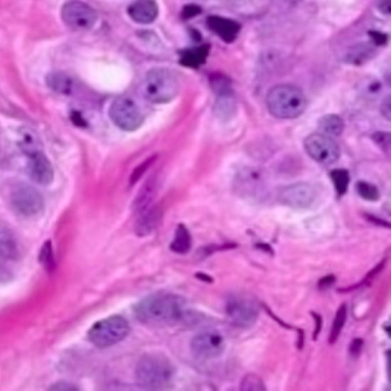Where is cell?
<instances>
[{"label":"cell","instance_id":"cell-1","mask_svg":"<svg viewBox=\"0 0 391 391\" xmlns=\"http://www.w3.org/2000/svg\"><path fill=\"white\" fill-rule=\"evenodd\" d=\"M137 320L150 326H169L183 320L187 303L179 295L158 293L144 298L134 308Z\"/></svg>","mask_w":391,"mask_h":391},{"label":"cell","instance_id":"cell-2","mask_svg":"<svg viewBox=\"0 0 391 391\" xmlns=\"http://www.w3.org/2000/svg\"><path fill=\"white\" fill-rule=\"evenodd\" d=\"M266 105L274 117L293 119L303 114L307 100L301 89L285 84L276 85L267 92Z\"/></svg>","mask_w":391,"mask_h":391},{"label":"cell","instance_id":"cell-3","mask_svg":"<svg viewBox=\"0 0 391 391\" xmlns=\"http://www.w3.org/2000/svg\"><path fill=\"white\" fill-rule=\"evenodd\" d=\"M175 368L168 357L161 353L143 355L137 363L135 376L137 384L146 389L168 386L174 377Z\"/></svg>","mask_w":391,"mask_h":391},{"label":"cell","instance_id":"cell-4","mask_svg":"<svg viewBox=\"0 0 391 391\" xmlns=\"http://www.w3.org/2000/svg\"><path fill=\"white\" fill-rule=\"evenodd\" d=\"M141 91L144 97L154 104H166L179 94L180 82L173 70L156 68L149 71Z\"/></svg>","mask_w":391,"mask_h":391},{"label":"cell","instance_id":"cell-5","mask_svg":"<svg viewBox=\"0 0 391 391\" xmlns=\"http://www.w3.org/2000/svg\"><path fill=\"white\" fill-rule=\"evenodd\" d=\"M130 332V326L124 317L111 316L94 324L88 332L92 344L100 348H109L124 341Z\"/></svg>","mask_w":391,"mask_h":391},{"label":"cell","instance_id":"cell-6","mask_svg":"<svg viewBox=\"0 0 391 391\" xmlns=\"http://www.w3.org/2000/svg\"><path fill=\"white\" fill-rule=\"evenodd\" d=\"M109 117L117 127L127 132L137 130L145 120L137 102L129 97H121L113 101Z\"/></svg>","mask_w":391,"mask_h":391},{"label":"cell","instance_id":"cell-7","mask_svg":"<svg viewBox=\"0 0 391 391\" xmlns=\"http://www.w3.org/2000/svg\"><path fill=\"white\" fill-rule=\"evenodd\" d=\"M304 149L314 161L329 166L336 162L341 156V150L333 137L321 132L309 135L304 140Z\"/></svg>","mask_w":391,"mask_h":391},{"label":"cell","instance_id":"cell-8","mask_svg":"<svg viewBox=\"0 0 391 391\" xmlns=\"http://www.w3.org/2000/svg\"><path fill=\"white\" fill-rule=\"evenodd\" d=\"M61 18L66 26L77 31H88L94 27L97 21L95 10L78 0L64 5L61 9Z\"/></svg>","mask_w":391,"mask_h":391},{"label":"cell","instance_id":"cell-9","mask_svg":"<svg viewBox=\"0 0 391 391\" xmlns=\"http://www.w3.org/2000/svg\"><path fill=\"white\" fill-rule=\"evenodd\" d=\"M226 314L235 326L250 327L258 320L259 306L249 296H233L226 304Z\"/></svg>","mask_w":391,"mask_h":391},{"label":"cell","instance_id":"cell-10","mask_svg":"<svg viewBox=\"0 0 391 391\" xmlns=\"http://www.w3.org/2000/svg\"><path fill=\"white\" fill-rule=\"evenodd\" d=\"M10 200L15 210L26 217H33L44 208L43 195L36 188L25 183L18 184L13 189Z\"/></svg>","mask_w":391,"mask_h":391},{"label":"cell","instance_id":"cell-11","mask_svg":"<svg viewBox=\"0 0 391 391\" xmlns=\"http://www.w3.org/2000/svg\"><path fill=\"white\" fill-rule=\"evenodd\" d=\"M316 196V191L312 184L299 182L282 188L277 193V199L286 207L306 209L315 202Z\"/></svg>","mask_w":391,"mask_h":391},{"label":"cell","instance_id":"cell-12","mask_svg":"<svg viewBox=\"0 0 391 391\" xmlns=\"http://www.w3.org/2000/svg\"><path fill=\"white\" fill-rule=\"evenodd\" d=\"M236 192L248 198L262 197L267 189L264 173L255 168H245L236 176L235 181Z\"/></svg>","mask_w":391,"mask_h":391},{"label":"cell","instance_id":"cell-13","mask_svg":"<svg viewBox=\"0 0 391 391\" xmlns=\"http://www.w3.org/2000/svg\"><path fill=\"white\" fill-rule=\"evenodd\" d=\"M225 348L223 336L215 331H205L194 336L191 342L192 353L201 359L221 355Z\"/></svg>","mask_w":391,"mask_h":391},{"label":"cell","instance_id":"cell-14","mask_svg":"<svg viewBox=\"0 0 391 391\" xmlns=\"http://www.w3.org/2000/svg\"><path fill=\"white\" fill-rule=\"evenodd\" d=\"M209 29L226 43H232L238 38L241 26L238 22L220 16H210L207 19Z\"/></svg>","mask_w":391,"mask_h":391},{"label":"cell","instance_id":"cell-15","mask_svg":"<svg viewBox=\"0 0 391 391\" xmlns=\"http://www.w3.org/2000/svg\"><path fill=\"white\" fill-rule=\"evenodd\" d=\"M28 159V170L31 178L41 185H48L53 182V167L43 151Z\"/></svg>","mask_w":391,"mask_h":391},{"label":"cell","instance_id":"cell-16","mask_svg":"<svg viewBox=\"0 0 391 391\" xmlns=\"http://www.w3.org/2000/svg\"><path fill=\"white\" fill-rule=\"evenodd\" d=\"M127 13L134 22L148 25L156 21L159 8L156 0H136L129 6Z\"/></svg>","mask_w":391,"mask_h":391},{"label":"cell","instance_id":"cell-17","mask_svg":"<svg viewBox=\"0 0 391 391\" xmlns=\"http://www.w3.org/2000/svg\"><path fill=\"white\" fill-rule=\"evenodd\" d=\"M161 218V210L156 205H151L148 209L137 214L135 224L136 233L145 237L156 229Z\"/></svg>","mask_w":391,"mask_h":391},{"label":"cell","instance_id":"cell-18","mask_svg":"<svg viewBox=\"0 0 391 391\" xmlns=\"http://www.w3.org/2000/svg\"><path fill=\"white\" fill-rule=\"evenodd\" d=\"M158 186L159 179L156 176L151 177L143 185L132 203L134 213L138 214L152 205L154 198L156 197L158 191Z\"/></svg>","mask_w":391,"mask_h":391},{"label":"cell","instance_id":"cell-19","mask_svg":"<svg viewBox=\"0 0 391 391\" xmlns=\"http://www.w3.org/2000/svg\"><path fill=\"white\" fill-rule=\"evenodd\" d=\"M18 147L28 158L43 151L42 142L37 132L29 127H23L19 130Z\"/></svg>","mask_w":391,"mask_h":391},{"label":"cell","instance_id":"cell-20","mask_svg":"<svg viewBox=\"0 0 391 391\" xmlns=\"http://www.w3.org/2000/svg\"><path fill=\"white\" fill-rule=\"evenodd\" d=\"M210 53V46L203 45L181 50L180 63L184 67L198 68L205 63Z\"/></svg>","mask_w":391,"mask_h":391},{"label":"cell","instance_id":"cell-21","mask_svg":"<svg viewBox=\"0 0 391 391\" xmlns=\"http://www.w3.org/2000/svg\"><path fill=\"white\" fill-rule=\"evenodd\" d=\"M0 256L8 260H16L20 256V248L16 236L2 225H0Z\"/></svg>","mask_w":391,"mask_h":391},{"label":"cell","instance_id":"cell-22","mask_svg":"<svg viewBox=\"0 0 391 391\" xmlns=\"http://www.w3.org/2000/svg\"><path fill=\"white\" fill-rule=\"evenodd\" d=\"M46 85L57 94L70 95L74 90L75 82L63 72H51L46 77Z\"/></svg>","mask_w":391,"mask_h":391},{"label":"cell","instance_id":"cell-23","mask_svg":"<svg viewBox=\"0 0 391 391\" xmlns=\"http://www.w3.org/2000/svg\"><path fill=\"white\" fill-rule=\"evenodd\" d=\"M237 110V104L234 94L217 96L215 101L214 113L222 120L230 119Z\"/></svg>","mask_w":391,"mask_h":391},{"label":"cell","instance_id":"cell-24","mask_svg":"<svg viewBox=\"0 0 391 391\" xmlns=\"http://www.w3.org/2000/svg\"><path fill=\"white\" fill-rule=\"evenodd\" d=\"M193 245V240L188 229L183 224L178 226L174 237L170 245V250L179 255L188 253Z\"/></svg>","mask_w":391,"mask_h":391},{"label":"cell","instance_id":"cell-25","mask_svg":"<svg viewBox=\"0 0 391 391\" xmlns=\"http://www.w3.org/2000/svg\"><path fill=\"white\" fill-rule=\"evenodd\" d=\"M318 127L321 133L331 137L341 136L344 129L343 119L336 114H328L320 119L318 122Z\"/></svg>","mask_w":391,"mask_h":391},{"label":"cell","instance_id":"cell-26","mask_svg":"<svg viewBox=\"0 0 391 391\" xmlns=\"http://www.w3.org/2000/svg\"><path fill=\"white\" fill-rule=\"evenodd\" d=\"M375 55V50L372 46L361 44L349 49L346 54L344 60L347 64L358 66L365 64Z\"/></svg>","mask_w":391,"mask_h":391},{"label":"cell","instance_id":"cell-27","mask_svg":"<svg viewBox=\"0 0 391 391\" xmlns=\"http://www.w3.org/2000/svg\"><path fill=\"white\" fill-rule=\"evenodd\" d=\"M348 306L346 304H343L336 312L331 332L328 336V343L334 344L337 342L339 336H341L343 328L347 320Z\"/></svg>","mask_w":391,"mask_h":391},{"label":"cell","instance_id":"cell-28","mask_svg":"<svg viewBox=\"0 0 391 391\" xmlns=\"http://www.w3.org/2000/svg\"><path fill=\"white\" fill-rule=\"evenodd\" d=\"M331 178L336 193L342 197L348 191L350 183L349 172L346 169L337 168L331 172Z\"/></svg>","mask_w":391,"mask_h":391},{"label":"cell","instance_id":"cell-29","mask_svg":"<svg viewBox=\"0 0 391 391\" xmlns=\"http://www.w3.org/2000/svg\"><path fill=\"white\" fill-rule=\"evenodd\" d=\"M210 82L215 96L234 94L231 81L227 77L220 74L213 75Z\"/></svg>","mask_w":391,"mask_h":391},{"label":"cell","instance_id":"cell-30","mask_svg":"<svg viewBox=\"0 0 391 391\" xmlns=\"http://www.w3.org/2000/svg\"><path fill=\"white\" fill-rule=\"evenodd\" d=\"M355 190L357 193L363 199L368 201H377L380 198V192L375 185L366 182L365 181H359L356 183Z\"/></svg>","mask_w":391,"mask_h":391},{"label":"cell","instance_id":"cell-31","mask_svg":"<svg viewBox=\"0 0 391 391\" xmlns=\"http://www.w3.org/2000/svg\"><path fill=\"white\" fill-rule=\"evenodd\" d=\"M240 390L243 391H264L266 387L260 377L249 374L242 379Z\"/></svg>","mask_w":391,"mask_h":391},{"label":"cell","instance_id":"cell-32","mask_svg":"<svg viewBox=\"0 0 391 391\" xmlns=\"http://www.w3.org/2000/svg\"><path fill=\"white\" fill-rule=\"evenodd\" d=\"M386 263V261L384 260L382 262H380L372 271H370L368 274H366V277H365V279H363L361 282L359 284L353 286H349L348 288H345V289L339 290V291L341 292H348L351 291L354 289H357L358 287H361L363 285H368V283L372 282V281L374 279V277L380 273V272H382L383 269V267L385 266V264Z\"/></svg>","mask_w":391,"mask_h":391},{"label":"cell","instance_id":"cell-33","mask_svg":"<svg viewBox=\"0 0 391 391\" xmlns=\"http://www.w3.org/2000/svg\"><path fill=\"white\" fill-rule=\"evenodd\" d=\"M390 133L387 132H377L373 136V139L379 148L382 149L390 156Z\"/></svg>","mask_w":391,"mask_h":391},{"label":"cell","instance_id":"cell-34","mask_svg":"<svg viewBox=\"0 0 391 391\" xmlns=\"http://www.w3.org/2000/svg\"><path fill=\"white\" fill-rule=\"evenodd\" d=\"M156 156H153L146 161H143L141 166L138 167L135 170V171L133 172L129 181L132 185L136 183L140 179V178L142 176V174L145 173L146 170L151 166L154 161H156Z\"/></svg>","mask_w":391,"mask_h":391},{"label":"cell","instance_id":"cell-35","mask_svg":"<svg viewBox=\"0 0 391 391\" xmlns=\"http://www.w3.org/2000/svg\"><path fill=\"white\" fill-rule=\"evenodd\" d=\"M382 85L380 82L376 80L368 82L363 87L364 95L368 97H375L382 91Z\"/></svg>","mask_w":391,"mask_h":391},{"label":"cell","instance_id":"cell-36","mask_svg":"<svg viewBox=\"0 0 391 391\" xmlns=\"http://www.w3.org/2000/svg\"><path fill=\"white\" fill-rule=\"evenodd\" d=\"M201 12V8L198 5L191 4L185 6L182 10V17L184 19H190L200 15Z\"/></svg>","mask_w":391,"mask_h":391},{"label":"cell","instance_id":"cell-37","mask_svg":"<svg viewBox=\"0 0 391 391\" xmlns=\"http://www.w3.org/2000/svg\"><path fill=\"white\" fill-rule=\"evenodd\" d=\"M364 342L362 338H355L350 344L349 346V353L353 358H358L360 354L362 353L363 348Z\"/></svg>","mask_w":391,"mask_h":391},{"label":"cell","instance_id":"cell-38","mask_svg":"<svg viewBox=\"0 0 391 391\" xmlns=\"http://www.w3.org/2000/svg\"><path fill=\"white\" fill-rule=\"evenodd\" d=\"M370 37L373 40V43L378 46L385 45L387 43L388 37L386 34L377 32V31H372L370 33Z\"/></svg>","mask_w":391,"mask_h":391},{"label":"cell","instance_id":"cell-39","mask_svg":"<svg viewBox=\"0 0 391 391\" xmlns=\"http://www.w3.org/2000/svg\"><path fill=\"white\" fill-rule=\"evenodd\" d=\"M336 281V279L334 275L333 274L327 275L323 277L322 279L318 281V289L322 291L327 290L328 289L329 287L332 286L334 284Z\"/></svg>","mask_w":391,"mask_h":391},{"label":"cell","instance_id":"cell-40","mask_svg":"<svg viewBox=\"0 0 391 391\" xmlns=\"http://www.w3.org/2000/svg\"><path fill=\"white\" fill-rule=\"evenodd\" d=\"M380 112H382V116L388 121L391 119V98L388 95L382 102V106H380Z\"/></svg>","mask_w":391,"mask_h":391},{"label":"cell","instance_id":"cell-41","mask_svg":"<svg viewBox=\"0 0 391 391\" xmlns=\"http://www.w3.org/2000/svg\"><path fill=\"white\" fill-rule=\"evenodd\" d=\"M311 315L314 316V320L316 321V328L314 333V341H316L318 336L320 335V333L321 331L322 323H323L322 318L320 315L314 312H311Z\"/></svg>","mask_w":391,"mask_h":391},{"label":"cell","instance_id":"cell-42","mask_svg":"<svg viewBox=\"0 0 391 391\" xmlns=\"http://www.w3.org/2000/svg\"><path fill=\"white\" fill-rule=\"evenodd\" d=\"M378 9L384 15H390L391 11L390 0H380L378 4Z\"/></svg>","mask_w":391,"mask_h":391},{"label":"cell","instance_id":"cell-43","mask_svg":"<svg viewBox=\"0 0 391 391\" xmlns=\"http://www.w3.org/2000/svg\"><path fill=\"white\" fill-rule=\"evenodd\" d=\"M43 262L49 265L51 262V254H50V244L48 242L45 244L43 250L42 252Z\"/></svg>","mask_w":391,"mask_h":391},{"label":"cell","instance_id":"cell-44","mask_svg":"<svg viewBox=\"0 0 391 391\" xmlns=\"http://www.w3.org/2000/svg\"><path fill=\"white\" fill-rule=\"evenodd\" d=\"M50 390H77L76 387L71 386L68 384L65 383H60L55 385H53V387L50 388Z\"/></svg>","mask_w":391,"mask_h":391},{"label":"cell","instance_id":"cell-45","mask_svg":"<svg viewBox=\"0 0 391 391\" xmlns=\"http://www.w3.org/2000/svg\"><path fill=\"white\" fill-rule=\"evenodd\" d=\"M259 249L267 252V253H273V250L271 248V247L269 245L267 244H259L258 246Z\"/></svg>","mask_w":391,"mask_h":391}]
</instances>
